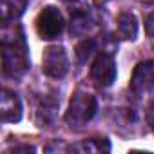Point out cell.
Returning a JSON list of instances; mask_svg holds the SVG:
<instances>
[{"label": "cell", "mask_w": 154, "mask_h": 154, "mask_svg": "<svg viewBox=\"0 0 154 154\" xmlns=\"http://www.w3.org/2000/svg\"><path fill=\"white\" fill-rule=\"evenodd\" d=\"M0 114H2L4 123H17L22 120V102L17 93L4 89L2 91V105H0Z\"/></svg>", "instance_id": "obj_7"}, {"label": "cell", "mask_w": 154, "mask_h": 154, "mask_svg": "<svg viewBox=\"0 0 154 154\" xmlns=\"http://www.w3.org/2000/svg\"><path fill=\"white\" fill-rule=\"evenodd\" d=\"M96 111H98L96 96H93L87 91H76L65 111V122L71 127H84L87 122L94 118Z\"/></svg>", "instance_id": "obj_2"}, {"label": "cell", "mask_w": 154, "mask_h": 154, "mask_svg": "<svg viewBox=\"0 0 154 154\" xmlns=\"http://www.w3.org/2000/svg\"><path fill=\"white\" fill-rule=\"evenodd\" d=\"M36 149L35 147H31V145H18V147H13V149H9L8 152H13V154H18V152H26V154H29V152H35Z\"/></svg>", "instance_id": "obj_15"}, {"label": "cell", "mask_w": 154, "mask_h": 154, "mask_svg": "<svg viewBox=\"0 0 154 154\" xmlns=\"http://www.w3.org/2000/svg\"><path fill=\"white\" fill-rule=\"evenodd\" d=\"M42 71L49 78H63L69 72V58L62 45H49L44 51Z\"/></svg>", "instance_id": "obj_4"}, {"label": "cell", "mask_w": 154, "mask_h": 154, "mask_svg": "<svg viewBox=\"0 0 154 154\" xmlns=\"http://www.w3.org/2000/svg\"><path fill=\"white\" fill-rule=\"evenodd\" d=\"M65 6L71 9L72 15H78V13H89V4L87 0H63Z\"/></svg>", "instance_id": "obj_13"}, {"label": "cell", "mask_w": 154, "mask_h": 154, "mask_svg": "<svg viewBox=\"0 0 154 154\" xmlns=\"http://www.w3.org/2000/svg\"><path fill=\"white\" fill-rule=\"evenodd\" d=\"M93 53H96V42L93 38H85L78 44V47H76V58H78V62H85L93 56Z\"/></svg>", "instance_id": "obj_12"}, {"label": "cell", "mask_w": 154, "mask_h": 154, "mask_svg": "<svg viewBox=\"0 0 154 154\" xmlns=\"http://www.w3.org/2000/svg\"><path fill=\"white\" fill-rule=\"evenodd\" d=\"M27 0H2L0 4V15H2V26H9V22H15L26 9Z\"/></svg>", "instance_id": "obj_8"}, {"label": "cell", "mask_w": 154, "mask_h": 154, "mask_svg": "<svg viewBox=\"0 0 154 154\" xmlns=\"http://www.w3.org/2000/svg\"><path fill=\"white\" fill-rule=\"evenodd\" d=\"M2 67L4 74L18 78L29 67V56H27V44L24 31L20 27L13 29V36L4 35L2 38Z\"/></svg>", "instance_id": "obj_1"}, {"label": "cell", "mask_w": 154, "mask_h": 154, "mask_svg": "<svg viewBox=\"0 0 154 154\" xmlns=\"http://www.w3.org/2000/svg\"><path fill=\"white\" fill-rule=\"evenodd\" d=\"M131 91L136 96H145L154 91V60L140 62L131 76Z\"/></svg>", "instance_id": "obj_6"}, {"label": "cell", "mask_w": 154, "mask_h": 154, "mask_svg": "<svg viewBox=\"0 0 154 154\" xmlns=\"http://www.w3.org/2000/svg\"><path fill=\"white\" fill-rule=\"evenodd\" d=\"M63 17L54 6L44 8L36 17V33L42 40H54L63 31Z\"/></svg>", "instance_id": "obj_3"}, {"label": "cell", "mask_w": 154, "mask_h": 154, "mask_svg": "<svg viewBox=\"0 0 154 154\" xmlns=\"http://www.w3.org/2000/svg\"><path fill=\"white\" fill-rule=\"evenodd\" d=\"M118 31H120V36L123 40H136L138 36V20L132 13H120L118 15Z\"/></svg>", "instance_id": "obj_9"}, {"label": "cell", "mask_w": 154, "mask_h": 154, "mask_svg": "<svg viewBox=\"0 0 154 154\" xmlns=\"http://www.w3.org/2000/svg\"><path fill=\"white\" fill-rule=\"evenodd\" d=\"M91 78L93 82L105 89V87H111L116 80V62L112 58V54L109 53H98L93 65H91Z\"/></svg>", "instance_id": "obj_5"}, {"label": "cell", "mask_w": 154, "mask_h": 154, "mask_svg": "<svg viewBox=\"0 0 154 154\" xmlns=\"http://www.w3.org/2000/svg\"><path fill=\"white\" fill-rule=\"evenodd\" d=\"M145 118H147L149 127L154 131V102L149 103V107H147V111H145Z\"/></svg>", "instance_id": "obj_14"}, {"label": "cell", "mask_w": 154, "mask_h": 154, "mask_svg": "<svg viewBox=\"0 0 154 154\" xmlns=\"http://www.w3.org/2000/svg\"><path fill=\"white\" fill-rule=\"evenodd\" d=\"M91 24H93V20L89 18V13L72 15V20H71V35H76V36L85 35L91 29Z\"/></svg>", "instance_id": "obj_11"}, {"label": "cell", "mask_w": 154, "mask_h": 154, "mask_svg": "<svg viewBox=\"0 0 154 154\" xmlns=\"http://www.w3.org/2000/svg\"><path fill=\"white\" fill-rule=\"evenodd\" d=\"M72 150H78V152H109L111 143L105 138H93V140H85L78 145H74Z\"/></svg>", "instance_id": "obj_10"}, {"label": "cell", "mask_w": 154, "mask_h": 154, "mask_svg": "<svg viewBox=\"0 0 154 154\" xmlns=\"http://www.w3.org/2000/svg\"><path fill=\"white\" fill-rule=\"evenodd\" d=\"M145 27H147V33H149L150 36H154V13L147 17V20H145Z\"/></svg>", "instance_id": "obj_16"}]
</instances>
